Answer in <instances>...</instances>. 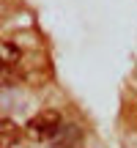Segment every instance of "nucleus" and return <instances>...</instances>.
<instances>
[{
	"label": "nucleus",
	"instance_id": "nucleus-1",
	"mask_svg": "<svg viewBox=\"0 0 137 148\" xmlns=\"http://www.w3.org/2000/svg\"><path fill=\"white\" fill-rule=\"evenodd\" d=\"M60 126V112L58 110H41L38 115H33L30 121H27L25 132L30 140H36V143H44V140H49L55 134V129Z\"/></svg>",
	"mask_w": 137,
	"mask_h": 148
},
{
	"label": "nucleus",
	"instance_id": "nucleus-2",
	"mask_svg": "<svg viewBox=\"0 0 137 148\" xmlns=\"http://www.w3.org/2000/svg\"><path fill=\"white\" fill-rule=\"evenodd\" d=\"M49 143H52V148H77L82 143V129H79L77 123H63L60 121V126L55 129Z\"/></svg>",
	"mask_w": 137,
	"mask_h": 148
},
{
	"label": "nucleus",
	"instance_id": "nucleus-3",
	"mask_svg": "<svg viewBox=\"0 0 137 148\" xmlns=\"http://www.w3.org/2000/svg\"><path fill=\"white\" fill-rule=\"evenodd\" d=\"M19 126L11 118H0V148H14L19 143Z\"/></svg>",
	"mask_w": 137,
	"mask_h": 148
},
{
	"label": "nucleus",
	"instance_id": "nucleus-4",
	"mask_svg": "<svg viewBox=\"0 0 137 148\" xmlns=\"http://www.w3.org/2000/svg\"><path fill=\"white\" fill-rule=\"evenodd\" d=\"M22 58L19 47L11 41H0V69H11V66H16Z\"/></svg>",
	"mask_w": 137,
	"mask_h": 148
}]
</instances>
